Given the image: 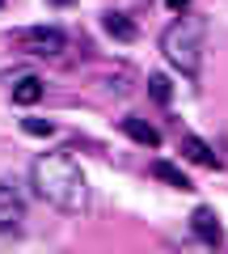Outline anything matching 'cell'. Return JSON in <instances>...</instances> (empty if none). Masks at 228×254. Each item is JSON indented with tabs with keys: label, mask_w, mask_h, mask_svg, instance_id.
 I'll return each instance as SVG.
<instances>
[{
	"label": "cell",
	"mask_w": 228,
	"mask_h": 254,
	"mask_svg": "<svg viewBox=\"0 0 228 254\" xmlns=\"http://www.w3.org/2000/svg\"><path fill=\"white\" fill-rule=\"evenodd\" d=\"M30 182H34L38 199H46L59 212H85L89 208V182H85L81 165L68 153H43L30 165Z\"/></svg>",
	"instance_id": "1"
},
{
	"label": "cell",
	"mask_w": 228,
	"mask_h": 254,
	"mask_svg": "<svg viewBox=\"0 0 228 254\" xmlns=\"http://www.w3.org/2000/svg\"><path fill=\"white\" fill-rule=\"evenodd\" d=\"M203 43H207V21L203 17H178V21H169L165 34H161L165 60L174 64L182 76H190V81L203 68Z\"/></svg>",
	"instance_id": "2"
},
{
	"label": "cell",
	"mask_w": 228,
	"mask_h": 254,
	"mask_svg": "<svg viewBox=\"0 0 228 254\" xmlns=\"http://www.w3.org/2000/svg\"><path fill=\"white\" fill-rule=\"evenodd\" d=\"M17 47L30 55H43V60H55V55H64L68 38L59 26H26V30H17Z\"/></svg>",
	"instance_id": "3"
},
{
	"label": "cell",
	"mask_w": 228,
	"mask_h": 254,
	"mask_svg": "<svg viewBox=\"0 0 228 254\" xmlns=\"http://www.w3.org/2000/svg\"><path fill=\"white\" fill-rule=\"evenodd\" d=\"M21 220H26V203H21V195H17L13 187H4V182H0V233L17 229Z\"/></svg>",
	"instance_id": "4"
},
{
	"label": "cell",
	"mask_w": 228,
	"mask_h": 254,
	"mask_svg": "<svg viewBox=\"0 0 228 254\" xmlns=\"http://www.w3.org/2000/svg\"><path fill=\"white\" fill-rule=\"evenodd\" d=\"M190 233L199 237V242L216 246L220 237H224V229H220V216H216V208H194V216H190Z\"/></svg>",
	"instance_id": "5"
},
{
	"label": "cell",
	"mask_w": 228,
	"mask_h": 254,
	"mask_svg": "<svg viewBox=\"0 0 228 254\" xmlns=\"http://www.w3.org/2000/svg\"><path fill=\"white\" fill-rule=\"evenodd\" d=\"M119 127H123V136H131L136 144H144V148H156V144H161V131H156L148 119L127 115V119H119Z\"/></svg>",
	"instance_id": "6"
},
{
	"label": "cell",
	"mask_w": 228,
	"mask_h": 254,
	"mask_svg": "<svg viewBox=\"0 0 228 254\" xmlns=\"http://www.w3.org/2000/svg\"><path fill=\"white\" fill-rule=\"evenodd\" d=\"M101 26H106L110 38H119V43H136V34H139L127 13H101Z\"/></svg>",
	"instance_id": "7"
},
{
	"label": "cell",
	"mask_w": 228,
	"mask_h": 254,
	"mask_svg": "<svg viewBox=\"0 0 228 254\" xmlns=\"http://www.w3.org/2000/svg\"><path fill=\"white\" fill-rule=\"evenodd\" d=\"M182 153L190 157V161H199V165H220V157L211 153V144L199 140V136H182Z\"/></svg>",
	"instance_id": "8"
},
{
	"label": "cell",
	"mask_w": 228,
	"mask_h": 254,
	"mask_svg": "<svg viewBox=\"0 0 228 254\" xmlns=\"http://www.w3.org/2000/svg\"><path fill=\"white\" fill-rule=\"evenodd\" d=\"M38 98H43V81H38V76H21V81L13 85V102H17V106H34Z\"/></svg>",
	"instance_id": "9"
},
{
	"label": "cell",
	"mask_w": 228,
	"mask_h": 254,
	"mask_svg": "<svg viewBox=\"0 0 228 254\" xmlns=\"http://www.w3.org/2000/svg\"><path fill=\"white\" fill-rule=\"evenodd\" d=\"M152 178L169 182V187H178V190H190V178H186L178 165H169V161H152Z\"/></svg>",
	"instance_id": "10"
},
{
	"label": "cell",
	"mask_w": 228,
	"mask_h": 254,
	"mask_svg": "<svg viewBox=\"0 0 228 254\" xmlns=\"http://www.w3.org/2000/svg\"><path fill=\"white\" fill-rule=\"evenodd\" d=\"M148 93H152V98L161 102V106H169V102H174V85H169V76L152 72V76H148Z\"/></svg>",
	"instance_id": "11"
},
{
	"label": "cell",
	"mask_w": 228,
	"mask_h": 254,
	"mask_svg": "<svg viewBox=\"0 0 228 254\" xmlns=\"http://www.w3.org/2000/svg\"><path fill=\"white\" fill-rule=\"evenodd\" d=\"M26 136H55V123H46V119H26Z\"/></svg>",
	"instance_id": "12"
},
{
	"label": "cell",
	"mask_w": 228,
	"mask_h": 254,
	"mask_svg": "<svg viewBox=\"0 0 228 254\" xmlns=\"http://www.w3.org/2000/svg\"><path fill=\"white\" fill-rule=\"evenodd\" d=\"M169 9H178V13H186V9H190V0H169Z\"/></svg>",
	"instance_id": "13"
},
{
	"label": "cell",
	"mask_w": 228,
	"mask_h": 254,
	"mask_svg": "<svg viewBox=\"0 0 228 254\" xmlns=\"http://www.w3.org/2000/svg\"><path fill=\"white\" fill-rule=\"evenodd\" d=\"M59 4H68V0H59Z\"/></svg>",
	"instance_id": "14"
},
{
	"label": "cell",
	"mask_w": 228,
	"mask_h": 254,
	"mask_svg": "<svg viewBox=\"0 0 228 254\" xmlns=\"http://www.w3.org/2000/svg\"><path fill=\"white\" fill-rule=\"evenodd\" d=\"M0 4H4V0H0Z\"/></svg>",
	"instance_id": "15"
}]
</instances>
